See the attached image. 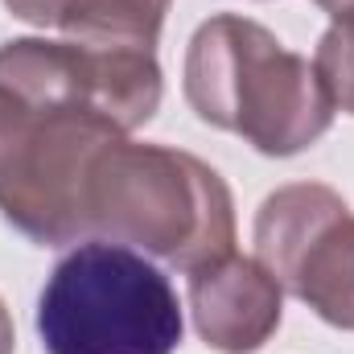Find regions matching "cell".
I'll return each instance as SVG.
<instances>
[{
  "instance_id": "5",
  "label": "cell",
  "mask_w": 354,
  "mask_h": 354,
  "mask_svg": "<svg viewBox=\"0 0 354 354\" xmlns=\"http://www.w3.org/2000/svg\"><path fill=\"white\" fill-rule=\"evenodd\" d=\"M256 260L326 326L354 334V210L322 181L268 194L256 214Z\"/></svg>"
},
{
  "instance_id": "1",
  "label": "cell",
  "mask_w": 354,
  "mask_h": 354,
  "mask_svg": "<svg viewBox=\"0 0 354 354\" xmlns=\"http://www.w3.org/2000/svg\"><path fill=\"white\" fill-rule=\"evenodd\" d=\"M153 50L71 37L0 46V214L37 248L83 243L87 181L103 149L161 107Z\"/></svg>"
},
{
  "instance_id": "8",
  "label": "cell",
  "mask_w": 354,
  "mask_h": 354,
  "mask_svg": "<svg viewBox=\"0 0 354 354\" xmlns=\"http://www.w3.org/2000/svg\"><path fill=\"white\" fill-rule=\"evenodd\" d=\"M313 66H317L322 87L330 91L334 107L354 115V17L334 21L322 33L317 54H313Z\"/></svg>"
},
{
  "instance_id": "4",
  "label": "cell",
  "mask_w": 354,
  "mask_h": 354,
  "mask_svg": "<svg viewBox=\"0 0 354 354\" xmlns=\"http://www.w3.org/2000/svg\"><path fill=\"white\" fill-rule=\"evenodd\" d=\"M181 330L169 276L149 256L107 239L75 243L37 297L46 354H174Z\"/></svg>"
},
{
  "instance_id": "6",
  "label": "cell",
  "mask_w": 354,
  "mask_h": 354,
  "mask_svg": "<svg viewBox=\"0 0 354 354\" xmlns=\"http://www.w3.org/2000/svg\"><path fill=\"white\" fill-rule=\"evenodd\" d=\"M198 338L218 354H256L280 330L284 288L260 260L227 252L189 272Z\"/></svg>"
},
{
  "instance_id": "7",
  "label": "cell",
  "mask_w": 354,
  "mask_h": 354,
  "mask_svg": "<svg viewBox=\"0 0 354 354\" xmlns=\"http://www.w3.org/2000/svg\"><path fill=\"white\" fill-rule=\"evenodd\" d=\"M174 0H4V8L37 29H58L71 41L153 50Z\"/></svg>"
},
{
  "instance_id": "2",
  "label": "cell",
  "mask_w": 354,
  "mask_h": 354,
  "mask_svg": "<svg viewBox=\"0 0 354 354\" xmlns=\"http://www.w3.org/2000/svg\"><path fill=\"white\" fill-rule=\"evenodd\" d=\"M181 87L202 124L243 136L264 157L305 153L338 111L317 66L239 12H218L194 29Z\"/></svg>"
},
{
  "instance_id": "9",
  "label": "cell",
  "mask_w": 354,
  "mask_h": 354,
  "mask_svg": "<svg viewBox=\"0 0 354 354\" xmlns=\"http://www.w3.org/2000/svg\"><path fill=\"white\" fill-rule=\"evenodd\" d=\"M12 346H17L12 317H8V309H4V301H0V354H12Z\"/></svg>"
},
{
  "instance_id": "10",
  "label": "cell",
  "mask_w": 354,
  "mask_h": 354,
  "mask_svg": "<svg viewBox=\"0 0 354 354\" xmlns=\"http://www.w3.org/2000/svg\"><path fill=\"white\" fill-rule=\"evenodd\" d=\"M317 8H326L334 21H346V17H354V0H313Z\"/></svg>"
},
{
  "instance_id": "3",
  "label": "cell",
  "mask_w": 354,
  "mask_h": 354,
  "mask_svg": "<svg viewBox=\"0 0 354 354\" xmlns=\"http://www.w3.org/2000/svg\"><path fill=\"white\" fill-rule=\"evenodd\" d=\"M87 235L194 272L235 252L231 185L202 157L115 140L87 181Z\"/></svg>"
}]
</instances>
